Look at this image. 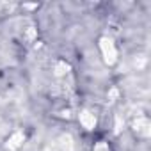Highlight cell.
<instances>
[{
  "label": "cell",
  "instance_id": "5b68a950",
  "mask_svg": "<svg viewBox=\"0 0 151 151\" xmlns=\"http://www.w3.org/2000/svg\"><path fill=\"white\" fill-rule=\"evenodd\" d=\"M96 151H107V147H105V146H103V144H100V146H98V147H96Z\"/></svg>",
  "mask_w": 151,
  "mask_h": 151
},
{
  "label": "cell",
  "instance_id": "6da1fadb",
  "mask_svg": "<svg viewBox=\"0 0 151 151\" xmlns=\"http://www.w3.org/2000/svg\"><path fill=\"white\" fill-rule=\"evenodd\" d=\"M100 48H101V53H103V59H105L107 64H114L117 60V50H116L112 39L101 37L100 39Z\"/></svg>",
  "mask_w": 151,
  "mask_h": 151
},
{
  "label": "cell",
  "instance_id": "7a4b0ae2",
  "mask_svg": "<svg viewBox=\"0 0 151 151\" xmlns=\"http://www.w3.org/2000/svg\"><path fill=\"white\" fill-rule=\"evenodd\" d=\"M133 126H135V132H137L139 135H142V137H147V135H149V123H147V119L139 117Z\"/></svg>",
  "mask_w": 151,
  "mask_h": 151
},
{
  "label": "cell",
  "instance_id": "277c9868",
  "mask_svg": "<svg viewBox=\"0 0 151 151\" xmlns=\"http://www.w3.org/2000/svg\"><path fill=\"white\" fill-rule=\"evenodd\" d=\"M22 142H23V133H22V132H16V133L11 137V140H9V144H7V146H9L11 149H16Z\"/></svg>",
  "mask_w": 151,
  "mask_h": 151
},
{
  "label": "cell",
  "instance_id": "3957f363",
  "mask_svg": "<svg viewBox=\"0 0 151 151\" xmlns=\"http://www.w3.org/2000/svg\"><path fill=\"white\" fill-rule=\"evenodd\" d=\"M80 121H82V124H84L86 128H94V124H96L94 114H91V112H87V110H84V112L80 114Z\"/></svg>",
  "mask_w": 151,
  "mask_h": 151
}]
</instances>
